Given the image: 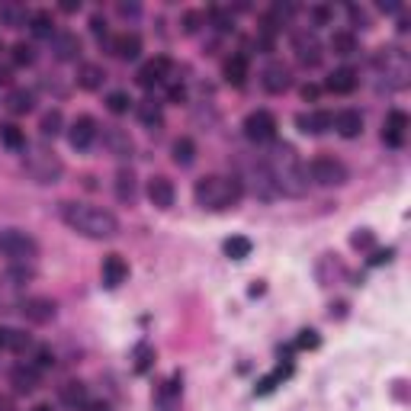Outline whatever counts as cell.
<instances>
[{"label": "cell", "mask_w": 411, "mask_h": 411, "mask_svg": "<svg viewBox=\"0 0 411 411\" xmlns=\"http://www.w3.org/2000/svg\"><path fill=\"white\" fill-rule=\"evenodd\" d=\"M389 257H392V251H380V254H373V261H369V264H386Z\"/></svg>", "instance_id": "obj_55"}, {"label": "cell", "mask_w": 411, "mask_h": 411, "mask_svg": "<svg viewBox=\"0 0 411 411\" xmlns=\"http://www.w3.org/2000/svg\"><path fill=\"white\" fill-rule=\"evenodd\" d=\"M138 10H142L138 3H119V13H122V16H135Z\"/></svg>", "instance_id": "obj_50"}, {"label": "cell", "mask_w": 411, "mask_h": 411, "mask_svg": "<svg viewBox=\"0 0 411 411\" xmlns=\"http://www.w3.org/2000/svg\"><path fill=\"white\" fill-rule=\"evenodd\" d=\"M0 84H10V71L7 68H0Z\"/></svg>", "instance_id": "obj_58"}, {"label": "cell", "mask_w": 411, "mask_h": 411, "mask_svg": "<svg viewBox=\"0 0 411 411\" xmlns=\"http://www.w3.org/2000/svg\"><path fill=\"white\" fill-rule=\"evenodd\" d=\"M376 71H382V77L389 81L392 87H405L408 84V55L401 52V49H382L376 55Z\"/></svg>", "instance_id": "obj_7"}, {"label": "cell", "mask_w": 411, "mask_h": 411, "mask_svg": "<svg viewBox=\"0 0 411 411\" xmlns=\"http://www.w3.org/2000/svg\"><path fill=\"white\" fill-rule=\"evenodd\" d=\"M7 109H10L13 116H26V113L36 109V94L26 90V87H16V90H10V96H7Z\"/></svg>", "instance_id": "obj_28"}, {"label": "cell", "mask_w": 411, "mask_h": 411, "mask_svg": "<svg viewBox=\"0 0 411 411\" xmlns=\"http://www.w3.org/2000/svg\"><path fill=\"white\" fill-rule=\"evenodd\" d=\"M308 168V180L312 183H318V187H344L347 183V164L341 158H334V155H318V158H312V164H306Z\"/></svg>", "instance_id": "obj_5"}, {"label": "cell", "mask_w": 411, "mask_h": 411, "mask_svg": "<svg viewBox=\"0 0 411 411\" xmlns=\"http://www.w3.org/2000/svg\"><path fill=\"white\" fill-rule=\"evenodd\" d=\"M209 16H212V23H215V29H222V32H228V29H232V26H235V20H232V16H228V13H225V10H219V7H215V10H212Z\"/></svg>", "instance_id": "obj_43"}, {"label": "cell", "mask_w": 411, "mask_h": 411, "mask_svg": "<svg viewBox=\"0 0 411 411\" xmlns=\"http://www.w3.org/2000/svg\"><path fill=\"white\" fill-rule=\"evenodd\" d=\"M302 96H306V100H315L318 90H315V87H306V90H302Z\"/></svg>", "instance_id": "obj_56"}, {"label": "cell", "mask_w": 411, "mask_h": 411, "mask_svg": "<svg viewBox=\"0 0 411 411\" xmlns=\"http://www.w3.org/2000/svg\"><path fill=\"white\" fill-rule=\"evenodd\" d=\"M103 84H106L103 64L87 62V64H81V68H77V87H81V90H100Z\"/></svg>", "instance_id": "obj_26"}, {"label": "cell", "mask_w": 411, "mask_h": 411, "mask_svg": "<svg viewBox=\"0 0 411 411\" xmlns=\"http://www.w3.org/2000/svg\"><path fill=\"white\" fill-rule=\"evenodd\" d=\"M312 16H315V23H328V16H331V13H328V7H315V10H312Z\"/></svg>", "instance_id": "obj_52"}, {"label": "cell", "mask_w": 411, "mask_h": 411, "mask_svg": "<svg viewBox=\"0 0 411 411\" xmlns=\"http://www.w3.org/2000/svg\"><path fill=\"white\" fill-rule=\"evenodd\" d=\"M148 200H151V206H155V209H170V206H174V200H177V190H174L170 177L158 174V177L148 180Z\"/></svg>", "instance_id": "obj_18"}, {"label": "cell", "mask_w": 411, "mask_h": 411, "mask_svg": "<svg viewBox=\"0 0 411 411\" xmlns=\"http://www.w3.org/2000/svg\"><path fill=\"white\" fill-rule=\"evenodd\" d=\"M58 215L71 232H77L81 238H90V241H109L119 235V219L103 206H94V202L68 200L58 206Z\"/></svg>", "instance_id": "obj_1"}, {"label": "cell", "mask_w": 411, "mask_h": 411, "mask_svg": "<svg viewBox=\"0 0 411 411\" xmlns=\"http://www.w3.org/2000/svg\"><path fill=\"white\" fill-rule=\"evenodd\" d=\"M10 347V328H0V350Z\"/></svg>", "instance_id": "obj_53"}, {"label": "cell", "mask_w": 411, "mask_h": 411, "mask_svg": "<svg viewBox=\"0 0 411 411\" xmlns=\"http://www.w3.org/2000/svg\"><path fill=\"white\" fill-rule=\"evenodd\" d=\"M331 126H334V113H328V109H308V113L295 116V129L302 135H325Z\"/></svg>", "instance_id": "obj_13"}, {"label": "cell", "mask_w": 411, "mask_h": 411, "mask_svg": "<svg viewBox=\"0 0 411 411\" xmlns=\"http://www.w3.org/2000/svg\"><path fill=\"white\" fill-rule=\"evenodd\" d=\"M0 254L20 264V261H32L39 254V244L23 228H0Z\"/></svg>", "instance_id": "obj_6"}, {"label": "cell", "mask_w": 411, "mask_h": 411, "mask_svg": "<svg viewBox=\"0 0 411 411\" xmlns=\"http://www.w3.org/2000/svg\"><path fill=\"white\" fill-rule=\"evenodd\" d=\"M357 84H360V71H357V68H334V71L328 74V81H325L328 90H331V94H341V96L354 94Z\"/></svg>", "instance_id": "obj_20"}, {"label": "cell", "mask_w": 411, "mask_h": 411, "mask_svg": "<svg viewBox=\"0 0 411 411\" xmlns=\"http://www.w3.org/2000/svg\"><path fill=\"white\" fill-rule=\"evenodd\" d=\"M138 196V180H135V170H129V168H119L116 170V200L119 202H135Z\"/></svg>", "instance_id": "obj_27"}, {"label": "cell", "mask_w": 411, "mask_h": 411, "mask_svg": "<svg viewBox=\"0 0 411 411\" xmlns=\"http://www.w3.org/2000/svg\"><path fill=\"white\" fill-rule=\"evenodd\" d=\"M408 113L405 109H389V116L382 122V142L389 148H401L405 138H408Z\"/></svg>", "instance_id": "obj_11"}, {"label": "cell", "mask_w": 411, "mask_h": 411, "mask_svg": "<svg viewBox=\"0 0 411 411\" xmlns=\"http://www.w3.org/2000/svg\"><path fill=\"white\" fill-rule=\"evenodd\" d=\"M251 190H254L257 200H264V202H270V200L280 196V190H276V183H274V177H270V170H267L264 161H257L254 170H251Z\"/></svg>", "instance_id": "obj_19"}, {"label": "cell", "mask_w": 411, "mask_h": 411, "mask_svg": "<svg viewBox=\"0 0 411 411\" xmlns=\"http://www.w3.org/2000/svg\"><path fill=\"white\" fill-rule=\"evenodd\" d=\"M62 126H64L62 109H49V113H42V119H39V132H42L45 138H55L62 132Z\"/></svg>", "instance_id": "obj_35"}, {"label": "cell", "mask_w": 411, "mask_h": 411, "mask_svg": "<svg viewBox=\"0 0 411 411\" xmlns=\"http://www.w3.org/2000/svg\"><path fill=\"white\" fill-rule=\"evenodd\" d=\"M55 367V354L49 347H39L36 350V369H52Z\"/></svg>", "instance_id": "obj_44"}, {"label": "cell", "mask_w": 411, "mask_h": 411, "mask_svg": "<svg viewBox=\"0 0 411 411\" xmlns=\"http://www.w3.org/2000/svg\"><path fill=\"white\" fill-rule=\"evenodd\" d=\"M29 29L39 36V39H52L55 36V20H52V13L49 10H36L29 16Z\"/></svg>", "instance_id": "obj_34"}, {"label": "cell", "mask_w": 411, "mask_h": 411, "mask_svg": "<svg viewBox=\"0 0 411 411\" xmlns=\"http://www.w3.org/2000/svg\"><path fill=\"white\" fill-rule=\"evenodd\" d=\"M10 58H13V64H20V68H26V64L36 62V52H32V45L16 42V45L10 49Z\"/></svg>", "instance_id": "obj_39"}, {"label": "cell", "mask_w": 411, "mask_h": 411, "mask_svg": "<svg viewBox=\"0 0 411 411\" xmlns=\"http://www.w3.org/2000/svg\"><path fill=\"white\" fill-rule=\"evenodd\" d=\"M168 71H170V58H168V55H158V58H151V62H145L142 68H138L135 81H138V87H145V90H151V87L164 84V77H168Z\"/></svg>", "instance_id": "obj_15"}, {"label": "cell", "mask_w": 411, "mask_h": 411, "mask_svg": "<svg viewBox=\"0 0 411 411\" xmlns=\"http://www.w3.org/2000/svg\"><path fill=\"white\" fill-rule=\"evenodd\" d=\"M225 254H228L232 261H244V257L251 254V241H248V238H241V235H235V238H228V241H225Z\"/></svg>", "instance_id": "obj_37"}, {"label": "cell", "mask_w": 411, "mask_h": 411, "mask_svg": "<svg viewBox=\"0 0 411 411\" xmlns=\"http://www.w3.org/2000/svg\"><path fill=\"white\" fill-rule=\"evenodd\" d=\"M138 119H142L148 129H155V126H161V122H164V116H161V106L151 103V100L138 103Z\"/></svg>", "instance_id": "obj_36"}, {"label": "cell", "mask_w": 411, "mask_h": 411, "mask_svg": "<svg viewBox=\"0 0 411 411\" xmlns=\"http://www.w3.org/2000/svg\"><path fill=\"white\" fill-rule=\"evenodd\" d=\"M32 341H29V334H23V331H10V347L7 350H26Z\"/></svg>", "instance_id": "obj_45"}, {"label": "cell", "mask_w": 411, "mask_h": 411, "mask_svg": "<svg viewBox=\"0 0 411 411\" xmlns=\"http://www.w3.org/2000/svg\"><path fill=\"white\" fill-rule=\"evenodd\" d=\"M103 145H106V151L116 155V158H132V151H135L129 132L126 129H119V126H106L103 129Z\"/></svg>", "instance_id": "obj_21"}, {"label": "cell", "mask_w": 411, "mask_h": 411, "mask_svg": "<svg viewBox=\"0 0 411 411\" xmlns=\"http://www.w3.org/2000/svg\"><path fill=\"white\" fill-rule=\"evenodd\" d=\"M129 106H132V96H129L126 90H113V94L106 96V109H109V113H116V116L129 113Z\"/></svg>", "instance_id": "obj_38"}, {"label": "cell", "mask_w": 411, "mask_h": 411, "mask_svg": "<svg viewBox=\"0 0 411 411\" xmlns=\"http://www.w3.org/2000/svg\"><path fill=\"white\" fill-rule=\"evenodd\" d=\"M52 52L58 62H77V58H81V39H77V32H55Z\"/></svg>", "instance_id": "obj_22"}, {"label": "cell", "mask_w": 411, "mask_h": 411, "mask_svg": "<svg viewBox=\"0 0 411 411\" xmlns=\"http://www.w3.org/2000/svg\"><path fill=\"white\" fill-rule=\"evenodd\" d=\"M155 363V350L148 347V344H138L135 347V373H148Z\"/></svg>", "instance_id": "obj_40"}, {"label": "cell", "mask_w": 411, "mask_h": 411, "mask_svg": "<svg viewBox=\"0 0 411 411\" xmlns=\"http://www.w3.org/2000/svg\"><path fill=\"white\" fill-rule=\"evenodd\" d=\"M286 376H289V367H283V369H276V373H270V376H267V380H261V386H257V392H261V395H267V392L274 389L276 382H283Z\"/></svg>", "instance_id": "obj_41"}, {"label": "cell", "mask_w": 411, "mask_h": 411, "mask_svg": "<svg viewBox=\"0 0 411 411\" xmlns=\"http://www.w3.org/2000/svg\"><path fill=\"white\" fill-rule=\"evenodd\" d=\"M193 196H196V206L209 212H225L235 209L244 196V183L238 177H225V174H209V177L196 180L193 187Z\"/></svg>", "instance_id": "obj_3"}, {"label": "cell", "mask_w": 411, "mask_h": 411, "mask_svg": "<svg viewBox=\"0 0 411 411\" xmlns=\"http://www.w3.org/2000/svg\"><path fill=\"white\" fill-rule=\"evenodd\" d=\"M267 170H270V177H274L276 190L280 196H306L308 187H312V180H308V168L302 164V158L293 151V145H274L270 148V155L264 158Z\"/></svg>", "instance_id": "obj_2"}, {"label": "cell", "mask_w": 411, "mask_h": 411, "mask_svg": "<svg viewBox=\"0 0 411 411\" xmlns=\"http://www.w3.org/2000/svg\"><path fill=\"white\" fill-rule=\"evenodd\" d=\"M180 399H183V376L174 373V376L161 382V389L155 392V408L158 411H177Z\"/></svg>", "instance_id": "obj_14"}, {"label": "cell", "mask_w": 411, "mask_h": 411, "mask_svg": "<svg viewBox=\"0 0 411 411\" xmlns=\"http://www.w3.org/2000/svg\"><path fill=\"white\" fill-rule=\"evenodd\" d=\"M10 386L16 395H32L39 389V369L36 367H13L10 369Z\"/></svg>", "instance_id": "obj_23"}, {"label": "cell", "mask_w": 411, "mask_h": 411, "mask_svg": "<svg viewBox=\"0 0 411 411\" xmlns=\"http://www.w3.org/2000/svg\"><path fill=\"white\" fill-rule=\"evenodd\" d=\"M196 23H200V13H187L183 16V32H196Z\"/></svg>", "instance_id": "obj_49"}, {"label": "cell", "mask_w": 411, "mask_h": 411, "mask_svg": "<svg viewBox=\"0 0 411 411\" xmlns=\"http://www.w3.org/2000/svg\"><path fill=\"white\" fill-rule=\"evenodd\" d=\"M32 411H52V405H36Z\"/></svg>", "instance_id": "obj_59"}, {"label": "cell", "mask_w": 411, "mask_h": 411, "mask_svg": "<svg viewBox=\"0 0 411 411\" xmlns=\"http://www.w3.org/2000/svg\"><path fill=\"white\" fill-rule=\"evenodd\" d=\"M58 399L64 401V405H71V408H77V405H81V408H84V401H87V386L81 380H68L62 386V389H58Z\"/></svg>", "instance_id": "obj_30"}, {"label": "cell", "mask_w": 411, "mask_h": 411, "mask_svg": "<svg viewBox=\"0 0 411 411\" xmlns=\"http://www.w3.org/2000/svg\"><path fill=\"white\" fill-rule=\"evenodd\" d=\"M113 52H116L122 62L138 58V55H142V36H138V32H122L116 39V45H113Z\"/></svg>", "instance_id": "obj_29"}, {"label": "cell", "mask_w": 411, "mask_h": 411, "mask_svg": "<svg viewBox=\"0 0 411 411\" xmlns=\"http://www.w3.org/2000/svg\"><path fill=\"white\" fill-rule=\"evenodd\" d=\"M244 135L251 138V142H257V145L274 142L276 138V116L270 109H254V113H248V119H244Z\"/></svg>", "instance_id": "obj_8"}, {"label": "cell", "mask_w": 411, "mask_h": 411, "mask_svg": "<svg viewBox=\"0 0 411 411\" xmlns=\"http://www.w3.org/2000/svg\"><path fill=\"white\" fill-rule=\"evenodd\" d=\"M90 32H94V36H106V20L100 16V13L90 16Z\"/></svg>", "instance_id": "obj_47"}, {"label": "cell", "mask_w": 411, "mask_h": 411, "mask_svg": "<svg viewBox=\"0 0 411 411\" xmlns=\"http://www.w3.org/2000/svg\"><path fill=\"white\" fill-rule=\"evenodd\" d=\"M331 52L341 55V58L357 55V36L350 29H334V36H331Z\"/></svg>", "instance_id": "obj_31"}, {"label": "cell", "mask_w": 411, "mask_h": 411, "mask_svg": "<svg viewBox=\"0 0 411 411\" xmlns=\"http://www.w3.org/2000/svg\"><path fill=\"white\" fill-rule=\"evenodd\" d=\"M0 411H16V405H13L10 395H0Z\"/></svg>", "instance_id": "obj_54"}, {"label": "cell", "mask_w": 411, "mask_h": 411, "mask_svg": "<svg viewBox=\"0 0 411 411\" xmlns=\"http://www.w3.org/2000/svg\"><path fill=\"white\" fill-rule=\"evenodd\" d=\"M62 10L64 13H74V10H81V3H62Z\"/></svg>", "instance_id": "obj_57"}, {"label": "cell", "mask_w": 411, "mask_h": 411, "mask_svg": "<svg viewBox=\"0 0 411 411\" xmlns=\"http://www.w3.org/2000/svg\"><path fill=\"white\" fill-rule=\"evenodd\" d=\"M331 129H338L341 138H357L363 132V113L360 109H341V113H334V126Z\"/></svg>", "instance_id": "obj_24"}, {"label": "cell", "mask_w": 411, "mask_h": 411, "mask_svg": "<svg viewBox=\"0 0 411 411\" xmlns=\"http://www.w3.org/2000/svg\"><path fill=\"white\" fill-rule=\"evenodd\" d=\"M350 244H354V248H369V244H373V235H369V232H357L354 238H350Z\"/></svg>", "instance_id": "obj_48"}, {"label": "cell", "mask_w": 411, "mask_h": 411, "mask_svg": "<svg viewBox=\"0 0 411 411\" xmlns=\"http://www.w3.org/2000/svg\"><path fill=\"white\" fill-rule=\"evenodd\" d=\"M0 142L13 151H26V132L13 122H0Z\"/></svg>", "instance_id": "obj_33"}, {"label": "cell", "mask_w": 411, "mask_h": 411, "mask_svg": "<svg viewBox=\"0 0 411 411\" xmlns=\"http://www.w3.org/2000/svg\"><path fill=\"white\" fill-rule=\"evenodd\" d=\"M293 52H295V62L302 64V68H318L321 64V42H318V36L315 32H295L293 36Z\"/></svg>", "instance_id": "obj_9"}, {"label": "cell", "mask_w": 411, "mask_h": 411, "mask_svg": "<svg viewBox=\"0 0 411 411\" xmlns=\"http://www.w3.org/2000/svg\"><path fill=\"white\" fill-rule=\"evenodd\" d=\"M0 16L10 23V26H20V23H26V10H23V7H0Z\"/></svg>", "instance_id": "obj_42"}, {"label": "cell", "mask_w": 411, "mask_h": 411, "mask_svg": "<svg viewBox=\"0 0 411 411\" xmlns=\"http://www.w3.org/2000/svg\"><path fill=\"white\" fill-rule=\"evenodd\" d=\"M261 87L274 96L286 94V90L293 87V71H289L283 62H270L264 71H261Z\"/></svg>", "instance_id": "obj_10"}, {"label": "cell", "mask_w": 411, "mask_h": 411, "mask_svg": "<svg viewBox=\"0 0 411 411\" xmlns=\"http://www.w3.org/2000/svg\"><path fill=\"white\" fill-rule=\"evenodd\" d=\"M84 411H109L106 401H84Z\"/></svg>", "instance_id": "obj_51"}, {"label": "cell", "mask_w": 411, "mask_h": 411, "mask_svg": "<svg viewBox=\"0 0 411 411\" xmlns=\"http://www.w3.org/2000/svg\"><path fill=\"white\" fill-rule=\"evenodd\" d=\"M20 312L26 321H32V325H49L55 318V302L45 299V295H32V299H23Z\"/></svg>", "instance_id": "obj_16"}, {"label": "cell", "mask_w": 411, "mask_h": 411, "mask_svg": "<svg viewBox=\"0 0 411 411\" xmlns=\"http://www.w3.org/2000/svg\"><path fill=\"white\" fill-rule=\"evenodd\" d=\"M26 170L32 174V180L36 183H55V180L62 177V161H58V155H55L52 148H45V145H36L29 148L26 145Z\"/></svg>", "instance_id": "obj_4"}, {"label": "cell", "mask_w": 411, "mask_h": 411, "mask_svg": "<svg viewBox=\"0 0 411 411\" xmlns=\"http://www.w3.org/2000/svg\"><path fill=\"white\" fill-rule=\"evenodd\" d=\"M96 138H100V129H96L94 116H77L71 122V129H68V142H71V148H77V151H87Z\"/></svg>", "instance_id": "obj_12"}, {"label": "cell", "mask_w": 411, "mask_h": 411, "mask_svg": "<svg viewBox=\"0 0 411 411\" xmlns=\"http://www.w3.org/2000/svg\"><path fill=\"white\" fill-rule=\"evenodd\" d=\"M222 74H225V81H228L232 87H244V81H248V55L235 52L232 58H225Z\"/></svg>", "instance_id": "obj_25"}, {"label": "cell", "mask_w": 411, "mask_h": 411, "mask_svg": "<svg viewBox=\"0 0 411 411\" xmlns=\"http://www.w3.org/2000/svg\"><path fill=\"white\" fill-rule=\"evenodd\" d=\"M100 280H103L106 289H116L129 280V264L119 257V254H106L103 264H100Z\"/></svg>", "instance_id": "obj_17"}, {"label": "cell", "mask_w": 411, "mask_h": 411, "mask_svg": "<svg viewBox=\"0 0 411 411\" xmlns=\"http://www.w3.org/2000/svg\"><path fill=\"white\" fill-rule=\"evenodd\" d=\"M295 344H299V347H318V334H315V331H302Z\"/></svg>", "instance_id": "obj_46"}, {"label": "cell", "mask_w": 411, "mask_h": 411, "mask_svg": "<svg viewBox=\"0 0 411 411\" xmlns=\"http://www.w3.org/2000/svg\"><path fill=\"white\" fill-rule=\"evenodd\" d=\"M174 161H177L180 168H190L193 161H196V142L193 138H187V135H180L177 142H174Z\"/></svg>", "instance_id": "obj_32"}]
</instances>
